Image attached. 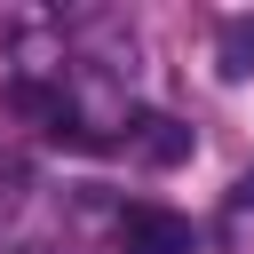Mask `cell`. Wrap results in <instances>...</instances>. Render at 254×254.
Returning <instances> with one entry per match:
<instances>
[{
  "instance_id": "obj_1",
  "label": "cell",
  "mask_w": 254,
  "mask_h": 254,
  "mask_svg": "<svg viewBox=\"0 0 254 254\" xmlns=\"http://www.w3.org/2000/svg\"><path fill=\"white\" fill-rule=\"evenodd\" d=\"M119 238H127V254H190V222L167 214V206H127Z\"/></svg>"
},
{
  "instance_id": "obj_2",
  "label": "cell",
  "mask_w": 254,
  "mask_h": 254,
  "mask_svg": "<svg viewBox=\"0 0 254 254\" xmlns=\"http://www.w3.org/2000/svg\"><path fill=\"white\" fill-rule=\"evenodd\" d=\"M135 159H151V167H175L183 151H190V127L183 119H167V111H127V135H119Z\"/></svg>"
},
{
  "instance_id": "obj_3",
  "label": "cell",
  "mask_w": 254,
  "mask_h": 254,
  "mask_svg": "<svg viewBox=\"0 0 254 254\" xmlns=\"http://www.w3.org/2000/svg\"><path fill=\"white\" fill-rule=\"evenodd\" d=\"M222 48H230V71H254V24H222Z\"/></svg>"
}]
</instances>
